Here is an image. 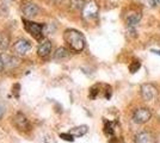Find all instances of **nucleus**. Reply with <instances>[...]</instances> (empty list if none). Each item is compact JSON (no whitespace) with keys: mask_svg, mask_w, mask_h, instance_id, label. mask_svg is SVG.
<instances>
[{"mask_svg":"<svg viewBox=\"0 0 160 143\" xmlns=\"http://www.w3.org/2000/svg\"><path fill=\"white\" fill-rule=\"evenodd\" d=\"M63 41L66 42L68 48L74 53H80L85 49L86 41L84 35L75 29H67L63 32Z\"/></svg>","mask_w":160,"mask_h":143,"instance_id":"1","label":"nucleus"},{"mask_svg":"<svg viewBox=\"0 0 160 143\" xmlns=\"http://www.w3.org/2000/svg\"><path fill=\"white\" fill-rule=\"evenodd\" d=\"M23 25H24V29L27 30L28 34H30L37 41H41L46 34V30H44L46 25L44 24L36 23V21H29V19H23Z\"/></svg>","mask_w":160,"mask_h":143,"instance_id":"2","label":"nucleus"},{"mask_svg":"<svg viewBox=\"0 0 160 143\" xmlns=\"http://www.w3.org/2000/svg\"><path fill=\"white\" fill-rule=\"evenodd\" d=\"M99 13V6L94 0H87L81 10V16L86 21H92L97 19Z\"/></svg>","mask_w":160,"mask_h":143,"instance_id":"3","label":"nucleus"},{"mask_svg":"<svg viewBox=\"0 0 160 143\" xmlns=\"http://www.w3.org/2000/svg\"><path fill=\"white\" fill-rule=\"evenodd\" d=\"M141 14L140 11H135V10H130L126 16H124V21H126V24H127V27L129 30V32H133L135 34V27L136 25L140 23L141 21Z\"/></svg>","mask_w":160,"mask_h":143,"instance_id":"4","label":"nucleus"},{"mask_svg":"<svg viewBox=\"0 0 160 143\" xmlns=\"http://www.w3.org/2000/svg\"><path fill=\"white\" fill-rule=\"evenodd\" d=\"M22 12L24 14V17L25 18H33V17H36V16H38L40 13V7L37 6L35 2L32 1H30V0H24V1H22Z\"/></svg>","mask_w":160,"mask_h":143,"instance_id":"5","label":"nucleus"},{"mask_svg":"<svg viewBox=\"0 0 160 143\" xmlns=\"http://www.w3.org/2000/svg\"><path fill=\"white\" fill-rule=\"evenodd\" d=\"M12 122H13L14 126L17 128L20 131H29L31 125H30V122L27 118L25 115H23L22 112H17L13 117H12Z\"/></svg>","mask_w":160,"mask_h":143,"instance_id":"6","label":"nucleus"},{"mask_svg":"<svg viewBox=\"0 0 160 143\" xmlns=\"http://www.w3.org/2000/svg\"><path fill=\"white\" fill-rule=\"evenodd\" d=\"M30 50L31 43L25 38H19L13 43V51L19 56H25Z\"/></svg>","mask_w":160,"mask_h":143,"instance_id":"7","label":"nucleus"},{"mask_svg":"<svg viewBox=\"0 0 160 143\" xmlns=\"http://www.w3.org/2000/svg\"><path fill=\"white\" fill-rule=\"evenodd\" d=\"M152 117V112L149 111L146 107H141V109H138L133 115V119L135 123L138 124H143V123L148 122Z\"/></svg>","mask_w":160,"mask_h":143,"instance_id":"8","label":"nucleus"},{"mask_svg":"<svg viewBox=\"0 0 160 143\" xmlns=\"http://www.w3.org/2000/svg\"><path fill=\"white\" fill-rule=\"evenodd\" d=\"M157 94H158V89L152 83H145V85L141 86V95L147 102L154 99L157 97Z\"/></svg>","mask_w":160,"mask_h":143,"instance_id":"9","label":"nucleus"},{"mask_svg":"<svg viewBox=\"0 0 160 143\" xmlns=\"http://www.w3.org/2000/svg\"><path fill=\"white\" fill-rule=\"evenodd\" d=\"M52 49H53V44L50 41H42L38 44L37 48V54L40 57H47L52 53Z\"/></svg>","mask_w":160,"mask_h":143,"instance_id":"10","label":"nucleus"},{"mask_svg":"<svg viewBox=\"0 0 160 143\" xmlns=\"http://www.w3.org/2000/svg\"><path fill=\"white\" fill-rule=\"evenodd\" d=\"M135 143H157V140L153 134L148 131H142L135 136Z\"/></svg>","mask_w":160,"mask_h":143,"instance_id":"11","label":"nucleus"},{"mask_svg":"<svg viewBox=\"0 0 160 143\" xmlns=\"http://www.w3.org/2000/svg\"><path fill=\"white\" fill-rule=\"evenodd\" d=\"M4 64H5V68L12 69L16 68L18 64H19V60L16 57V56H10V55H2L1 56Z\"/></svg>","mask_w":160,"mask_h":143,"instance_id":"12","label":"nucleus"},{"mask_svg":"<svg viewBox=\"0 0 160 143\" xmlns=\"http://www.w3.org/2000/svg\"><path fill=\"white\" fill-rule=\"evenodd\" d=\"M69 57V50L67 48H58L56 51L54 53V59L55 60H59V61H63V60H67Z\"/></svg>","mask_w":160,"mask_h":143,"instance_id":"13","label":"nucleus"},{"mask_svg":"<svg viewBox=\"0 0 160 143\" xmlns=\"http://www.w3.org/2000/svg\"><path fill=\"white\" fill-rule=\"evenodd\" d=\"M87 131H88V129H87L86 125H80V126H77V128L71 129L68 132H71L74 137H81V136H84Z\"/></svg>","mask_w":160,"mask_h":143,"instance_id":"14","label":"nucleus"},{"mask_svg":"<svg viewBox=\"0 0 160 143\" xmlns=\"http://www.w3.org/2000/svg\"><path fill=\"white\" fill-rule=\"evenodd\" d=\"M10 47V36L5 32H0V50H7Z\"/></svg>","mask_w":160,"mask_h":143,"instance_id":"15","label":"nucleus"},{"mask_svg":"<svg viewBox=\"0 0 160 143\" xmlns=\"http://www.w3.org/2000/svg\"><path fill=\"white\" fill-rule=\"evenodd\" d=\"M85 2L86 0H69V7L74 11H79V10H82Z\"/></svg>","mask_w":160,"mask_h":143,"instance_id":"16","label":"nucleus"},{"mask_svg":"<svg viewBox=\"0 0 160 143\" xmlns=\"http://www.w3.org/2000/svg\"><path fill=\"white\" fill-rule=\"evenodd\" d=\"M104 132L107 136H113L115 134V129H113V123L112 122H108L104 121Z\"/></svg>","mask_w":160,"mask_h":143,"instance_id":"17","label":"nucleus"},{"mask_svg":"<svg viewBox=\"0 0 160 143\" xmlns=\"http://www.w3.org/2000/svg\"><path fill=\"white\" fill-rule=\"evenodd\" d=\"M141 67V62L139 60H134L132 63H130V66H129V70H130V73H136Z\"/></svg>","mask_w":160,"mask_h":143,"instance_id":"18","label":"nucleus"},{"mask_svg":"<svg viewBox=\"0 0 160 143\" xmlns=\"http://www.w3.org/2000/svg\"><path fill=\"white\" fill-rule=\"evenodd\" d=\"M60 137L65 141H68V142H73L74 141V136L71 134V132H63V134H60Z\"/></svg>","mask_w":160,"mask_h":143,"instance_id":"19","label":"nucleus"},{"mask_svg":"<svg viewBox=\"0 0 160 143\" xmlns=\"http://www.w3.org/2000/svg\"><path fill=\"white\" fill-rule=\"evenodd\" d=\"M98 92H99V91H98V86H93L92 88L90 89V98H91V99H94V98L97 97V94H98Z\"/></svg>","mask_w":160,"mask_h":143,"instance_id":"20","label":"nucleus"},{"mask_svg":"<svg viewBox=\"0 0 160 143\" xmlns=\"http://www.w3.org/2000/svg\"><path fill=\"white\" fill-rule=\"evenodd\" d=\"M143 1H145V4H146L147 6L152 7V8L157 6V4H158V2H157V0H143Z\"/></svg>","mask_w":160,"mask_h":143,"instance_id":"21","label":"nucleus"},{"mask_svg":"<svg viewBox=\"0 0 160 143\" xmlns=\"http://www.w3.org/2000/svg\"><path fill=\"white\" fill-rule=\"evenodd\" d=\"M5 68V64H4V61H2V59H1V56H0V72H2Z\"/></svg>","mask_w":160,"mask_h":143,"instance_id":"22","label":"nucleus"},{"mask_svg":"<svg viewBox=\"0 0 160 143\" xmlns=\"http://www.w3.org/2000/svg\"><path fill=\"white\" fill-rule=\"evenodd\" d=\"M4 112H5V109H4V106H2V105H0V119H1V117L4 116Z\"/></svg>","mask_w":160,"mask_h":143,"instance_id":"23","label":"nucleus"},{"mask_svg":"<svg viewBox=\"0 0 160 143\" xmlns=\"http://www.w3.org/2000/svg\"><path fill=\"white\" fill-rule=\"evenodd\" d=\"M154 54H157V55H160V50H152Z\"/></svg>","mask_w":160,"mask_h":143,"instance_id":"24","label":"nucleus"},{"mask_svg":"<svg viewBox=\"0 0 160 143\" xmlns=\"http://www.w3.org/2000/svg\"><path fill=\"white\" fill-rule=\"evenodd\" d=\"M157 2H158V4L160 5V0H157Z\"/></svg>","mask_w":160,"mask_h":143,"instance_id":"25","label":"nucleus"}]
</instances>
